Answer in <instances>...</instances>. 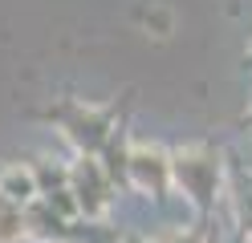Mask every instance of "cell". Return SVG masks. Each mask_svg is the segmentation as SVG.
<instances>
[{"label":"cell","instance_id":"cell-1","mask_svg":"<svg viewBox=\"0 0 252 243\" xmlns=\"http://www.w3.org/2000/svg\"><path fill=\"white\" fill-rule=\"evenodd\" d=\"M171 178H175V190L208 219L220 203V194H224V154L212 150V146L171 150Z\"/></svg>","mask_w":252,"mask_h":243},{"label":"cell","instance_id":"cell-2","mask_svg":"<svg viewBox=\"0 0 252 243\" xmlns=\"http://www.w3.org/2000/svg\"><path fill=\"white\" fill-rule=\"evenodd\" d=\"M45 118L61 126V134L69 138V146H73L77 154H98L102 146H106V138L114 134V113L102 109V106L65 102V106H53Z\"/></svg>","mask_w":252,"mask_h":243},{"label":"cell","instance_id":"cell-3","mask_svg":"<svg viewBox=\"0 0 252 243\" xmlns=\"http://www.w3.org/2000/svg\"><path fill=\"white\" fill-rule=\"evenodd\" d=\"M69 190L77 194V207H82V219H106L110 203H114V183L102 166L98 154H77L69 162Z\"/></svg>","mask_w":252,"mask_h":243},{"label":"cell","instance_id":"cell-4","mask_svg":"<svg viewBox=\"0 0 252 243\" xmlns=\"http://www.w3.org/2000/svg\"><path fill=\"white\" fill-rule=\"evenodd\" d=\"M130 187L151 194V199H167L175 190L171 178V150L155 142H130Z\"/></svg>","mask_w":252,"mask_h":243},{"label":"cell","instance_id":"cell-5","mask_svg":"<svg viewBox=\"0 0 252 243\" xmlns=\"http://www.w3.org/2000/svg\"><path fill=\"white\" fill-rule=\"evenodd\" d=\"M25 219H29V239H41V243H73V239H77L73 219L57 215L45 199H33V203H29V207H25Z\"/></svg>","mask_w":252,"mask_h":243},{"label":"cell","instance_id":"cell-6","mask_svg":"<svg viewBox=\"0 0 252 243\" xmlns=\"http://www.w3.org/2000/svg\"><path fill=\"white\" fill-rule=\"evenodd\" d=\"M0 190H4L17 207H29L33 199H41L33 162H12V166H4V170H0Z\"/></svg>","mask_w":252,"mask_h":243},{"label":"cell","instance_id":"cell-7","mask_svg":"<svg viewBox=\"0 0 252 243\" xmlns=\"http://www.w3.org/2000/svg\"><path fill=\"white\" fill-rule=\"evenodd\" d=\"M98 158H102V166H106L114 187H130V142H126V134L114 130V134L106 138V146L98 150Z\"/></svg>","mask_w":252,"mask_h":243},{"label":"cell","instance_id":"cell-8","mask_svg":"<svg viewBox=\"0 0 252 243\" xmlns=\"http://www.w3.org/2000/svg\"><path fill=\"white\" fill-rule=\"evenodd\" d=\"M33 174H37L41 194H49V190H57V187H69V166H61V162L41 158V162H33Z\"/></svg>","mask_w":252,"mask_h":243},{"label":"cell","instance_id":"cell-9","mask_svg":"<svg viewBox=\"0 0 252 243\" xmlns=\"http://www.w3.org/2000/svg\"><path fill=\"white\" fill-rule=\"evenodd\" d=\"M25 239H29V219H25V207H17L0 219V243H25Z\"/></svg>","mask_w":252,"mask_h":243},{"label":"cell","instance_id":"cell-10","mask_svg":"<svg viewBox=\"0 0 252 243\" xmlns=\"http://www.w3.org/2000/svg\"><path fill=\"white\" fill-rule=\"evenodd\" d=\"M45 203H49L57 215H65V219H82V207H77V194L69 190V187H57V190H49V194H41Z\"/></svg>","mask_w":252,"mask_h":243},{"label":"cell","instance_id":"cell-11","mask_svg":"<svg viewBox=\"0 0 252 243\" xmlns=\"http://www.w3.org/2000/svg\"><path fill=\"white\" fill-rule=\"evenodd\" d=\"M208 235L199 227H167L163 235H155V243H203Z\"/></svg>","mask_w":252,"mask_h":243},{"label":"cell","instance_id":"cell-12","mask_svg":"<svg viewBox=\"0 0 252 243\" xmlns=\"http://www.w3.org/2000/svg\"><path fill=\"white\" fill-rule=\"evenodd\" d=\"M8 211H17V203H12V199H8V194H4V190H0V219H4V215H8Z\"/></svg>","mask_w":252,"mask_h":243},{"label":"cell","instance_id":"cell-13","mask_svg":"<svg viewBox=\"0 0 252 243\" xmlns=\"http://www.w3.org/2000/svg\"><path fill=\"white\" fill-rule=\"evenodd\" d=\"M118 243H151V239H143V235H122Z\"/></svg>","mask_w":252,"mask_h":243},{"label":"cell","instance_id":"cell-14","mask_svg":"<svg viewBox=\"0 0 252 243\" xmlns=\"http://www.w3.org/2000/svg\"><path fill=\"white\" fill-rule=\"evenodd\" d=\"M73 243H86V239H73Z\"/></svg>","mask_w":252,"mask_h":243},{"label":"cell","instance_id":"cell-15","mask_svg":"<svg viewBox=\"0 0 252 243\" xmlns=\"http://www.w3.org/2000/svg\"><path fill=\"white\" fill-rule=\"evenodd\" d=\"M244 239H248V243H252V235H244Z\"/></svg>","mask_w":252,"mask_h":243},{"label":"cell","instance_id":"cell-16","mask_svg":"<svg viewBox=\"0 0 252 243\" xmlns=\"http://www.w3.org/2000/svg\"><path fill=\"white\" fill-rule=\"evenodd\" d=\"M203 243H212V239H203Z\"/></svg>","mask_w":252,"mask_h":243}]
</instances>
